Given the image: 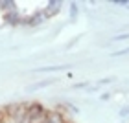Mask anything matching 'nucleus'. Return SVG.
Listing matches in <instances>:
<instances>
[{
    "mask_svg": "<svg viewBox=\"0 0 129 123\" xmlns=\"http://www.w3.org/2000/svg\"><path fill=\"white\" fill-rule=\"evenodd\" d=\"M4 123H11V121H9V119H8V121H4Z\"/></svg>",
    "mask_w": 129,
    "mask_h": 123,
    "instance_id": "obj_17",
    "label": "nucleus"
},
{
    "mask_svg": "<svg viewBox=\"0 0 129 123\" xmlns=\"http://www.w3.org/2000/svg\"><path fill=\"white\" fill-rule=\"evenodd\" d=\"M109 97H111V94H109V92H105V94H102V96H100V99H102V101H107Z\"/></svg>",
    "mask_w": 129,
    "mask_h": 123,
    "instance_id": "obj_16",
    "label": "nucleus"
},
{
    "mask_svg": "<svg viewBox=\"0 0 129 123\" xmlns=\"http://www.w3.org/2000/svg\"><path fill=\"white\" fill-rule=\"evenodd\" d=\"M120 118L122 119H127L129 118V105H124V107L120 108Z\"/></svg>",
    "mask_w": 129,
    "mask_h": 123,
    "instance_id": "obj_10",
    "label": "nucleus"
},
{
    "mask_svg": "<svg viewBox=\"0 0 129 123\" xmlns=\"http://www.w3.org/2000/svg\"><path fill=\"white\" fill-rule=\"evenodd\" d=\"M78 17V2H70V19H76Z\"/></svg>",
    "mask_w": 129,
    "mask_h": 123,
    "instance_id": "obj_9",
    "label": "nucleus"
},
{
    "mask_svg": "<svg viewBox=\"0 0 129 123\" xmlns=\"http://www.w3.org/2000/svg\"><path fill=\"white\" fill-rule=\"evenodd\" d=\"M61 8H63L61 0H50V2H46V8L43 9V15L46 17V19H50V17H54V15L59 13Z\"/></svg>",
    "mask_w": 129,
    "mask_h": 123,
    "instance_id": "obj_1",
    "label": "nucleus"
},
{
    "mask_svg": "<svg viewBox=\"0 0 129 123\" xmlns=\"http://www.w3.org/2000/svg\"><path fill=\"white\" fill-rule=\"evenodd\" d=\"M46 112H48V110H44L43 114H37V116H31V118H28V123H44L46 121Z\"/></svg>",
    "mask_w": 129,
    "mask_h": 123,
    "instance_id": "obj_7",
    "label": "nucleus"
},
{
    "mask_svg": "<svg viewBox=\"0 0 129 123\" xmlns=\"http://www.w3.org/2000/svg\"><path fill=\"white\" fill-rule=\"evenodd\" d=\"M113 81H114L113 77H105V79H100V81H98V88H100V86H103L105 83H113Z\"/></svg>",
    "mask_w": 129,
    "mask_h": 123,
    "instance_id": "obj_13",
    "label": "nucleus"
},
{
    "mask_svg": "<svg viewBox=\"0 0 129 123\" xmlns=\"http://www.w3.org/2000/svg\"><path fill=\"white\" fill-rule=\"evenodd\" d=\"M113 6H122V8H129V0H113Z\"/></svg>",
    "mask_w": 129,
    "mask_h": 123,
    "instance_id": "obj_12",
    "label": "nucleus"
},
{
    "mask_svg": "<svg viewBox=\"0 0 129 123\" xmlns=\"http://www.w3.org/2000/svg\"><path fill=\"white\" fill-rule=\"evenodd\" d=\"M44 20H46V17L43 15V11H35V13L30 15L28 19H22L20 24H26V26H39V24H43Z\"/></svg>",
    "mask_w": 129,
    "mask_h": 123,
    "instance_id": "obj_2",
    "label": "nucleus"
},
{
    "mask_svg": "<svg viewBox=\"0 0 129 123\" xmlns=\"http://www.w3.org/2000/svg\"><path fill=\"white\" fill-rule=\"evenodd\" d=\"M67 64H59V66H46V68H37L35 72H57V70H67Z\"/></svg>",
    "mask_w": 129,
    "mask_h": 123,
    "instance_id": "obj_8",
    "label": "nucleus"
},
{
    "mask_svg": "<svg viewBox=\"0 0 129 123\" xmlns=\"http://www.w3.org/2000/svg\"><path fill=\"white\" fill-rule=\"evenodd\" d=\"M4 20L8 22L9 26H19L20 22H22V17L19 13V9H17V11H9V13H6L4 15Z\"/></svg>",
    "mask_w": 129,
    "mask_h": 123,
    "instance_id": "obj_5",
    "label": "nucleus"
},
{
    "mask_svg": "<svg viewBox=\"0 0 129 123\" xmlns=\"http://www.w3.org/2000/svg\"><path fill=\"white\" fill-rule=\"evenodd\" d=\"M129 53V48H125V50H120V51H114L113 53V57H120V55H127Z\"/></svg>",
    "mask_w": 129,
    "mask_h": 123,
    "instance_id": "obj_14",
    "label": "nucleus"
},
{
    "mask_svg": "<svg viewBox=\"0 0 129 123\" xmlns=\"http://www.w3.org/2000/svg\"><path fill=\"white\" fill-rule=\"evenodd\" d=\"M87 86H89V83H78V85H74V88H87Z\"/></svg>",
    "mask_w": 129,
    "mask_h": 123,
    "instance_id": "obj_15",
    "label": "nucleus"
},
{
    "mask_svg": "<svg viewBox=\"0 0 129 123\" xmlns=\"http://www.w3.org/2000/svg\"><path fill=\"white\" fill-rule=\"evenodd\" d=\"M125 39H129V33H122V35H114L113 39V42H118V40H125Z\"/></svg>",
    "mask_w": 129,
    "mask_h": 123,
    "instance_id": "obj_11",
    "label": "nucleus"
},
{
    "mask_svg": "<svg viewBox=\"0 0 129 123\" xmlns=\"http://www.w3.org/2000/svg\"><path fill=\"white\" fill-rule=\"evenodd\" d=\"M44 123H67V118H64L63 112H59V110H50V112H46V121Z\"/></svg>",
    "mask_w": 129,
    "mask_h": 123,
    "instance_id": "obj_3",
    "label": "nucleus"
},
{
    "mask_svg": "<svg viewBox=\"0 0 129 123\" xmlns=\"http://www.w3.org/2000/svg\"><path fill=\"white\" fill-rule=\"evenodd\" d=\"M54 85V79H46V81H41V83H35L33 86H28V92H35L39 88H46V86Z\"/></svg>",
    "mask_w": 129,
    "mask_h": 123,
    "instance_id": "obj_6",
    "label": "nucleus"
},
{
    "mask_svg": "<svg viewBox=\"0 0 129 123\" xmlns=\"http://www.w3.org/2000/svg\"><path fill=\"white\" fill-rule=\"evenodd\" d=\"M43 112H44V107H43L41 103H37V101L26 105V116H28V118H31V116H37V114H43Z\"/></svg>",
    "mask_w": 129,
    "mask_h": 123,
    "instance_id": "obj_4",
    "label": "nucleus"
}]
</instances>
